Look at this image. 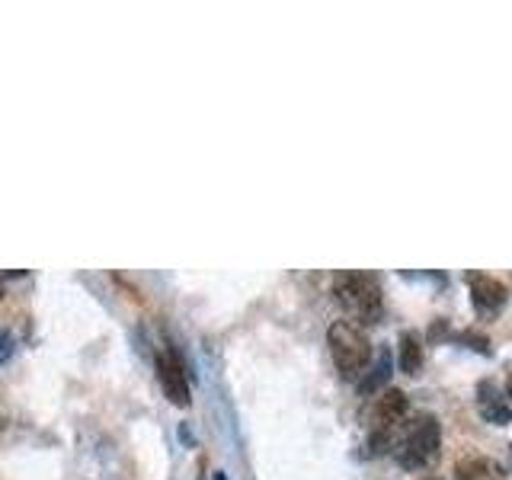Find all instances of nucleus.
Instances as JSON below:
<instances>
[{
	"instance_id": "4",
	"label": "nucleus",
	"mask_w": 512,
	"mask_h": 480,
	"mask_svg": "<svg viewBox=\"0 0 512 480\" xmlns=\"http://www.w3.org/2000/svg\"><path fill=\"white\" fill-rule=\"evenodd\" d=\"M407 420H410L407 394L397 388L381 391L372 407V426H368V445H372V452L381 455V452H388V448H394Z\"/></svg>"
},
{
	"instance_id": "2",
	"label": "nucleus",
	"mask_w": 512,
	"mask_h": 480,
	"mask_svg": "<svg viewBox=\"0 0 512 480\" xmlns=\"http://www.w3.org/2000/svg\"><path fill=\"white\" fill-rule=\"evenodd\" d=\"M439 445H442L439 420L432 413H420L404 426V432H400V439L394 445V458H397L400 468L420 471L439 458Z\"/></svg>"
},
{
	"instance_id": "8",
	"label": "nucleus",
	"mask_w": 512,
	"mask_h": 480,
	"mask_svg": "<svg viewBox=\"0 0 512 480\" xmlns=\"http://www.w3.org/2000/svg\"><path fill=\"white\" fill-rule=\"evenodd\" d=\"M455 480H503V468L493 458L471 455V458L458 461Z\"/></svg>"
},
{
	"instance_id": "10",
	"label": "nucleus",
	"mask_w": 512,
	"mask_h": 480,
	"mask_svg": "<svg viewBox=\"0 0 512 480\" xmlns=\"http://www.w3.org/2000/svg\"><path fill=\"white\" fill-rule=\"evenodd\" d=\"M388 375H391V352L384 349L381 356H378V365L372 368V375H365V378L359 381V391H362V394H372L375 388H381V384L388 381Z\"/></svg>"
},
{
	"instance_id": "5",
	"label": "nucleus",
	"mask_w": 512,
	"mask_h": 480,
	"mask_svg": "<svg viewBox=\"0 0 512 480\" xmlns=\"http://www.w3.org/2000/svg\"><path fill=\"white\" fill-rule=\"evenodd\" d=\"M468 288H471L474 314L480 320H493L503 314L506 301H509V288L503 279L487 276V272H468Z\"/></svg>"
},
{
	"instance_id": "12",
	"label": "nucleus",
	"mask_w": 512,
	"mask_h": 480,
	"mask_svg": "<svg viewBox=\"0 0 512 480\" xmlns=\"http://www.w3.org/2000/svg\"><path fill=\"white\" fill-rule=\"evenodd\" d=\"M506 397H512V372H509V381H506Z\"/></svg>"
},
{
	"instance_id": "9",
	"label": "nucleus",
	"mask_w": 512,
	"mask_h": 480,
	"mask_svg": "<svg viewBox=\"0 0 512 480\" xmlns=\"http://www.w3.org/2000/svg\"><path fill=\"white\" fill-rule=\"evenodd\" d=\"M400 368H404L407 375H416L423 368V340H420V333H413V330H404L400 333Z\"/></svg>"
},
{
	"instance_id": "13",
	"label": "nucleus",
	"mask_w": 512,
	"mask_h": 480,
	"mask_svg": "<svg viewBox=\"0 0 512 480\" xmlns=\"http://www.w3.org/2000/svg\"><path fill=\"white\" fill-rule=\"evenodd\" d=\"M215 480H228V477H224V471H218V474H215Z\"/></svg>"
},
{
	"instance_id": "6",
	"label": "nucleus",
	"mask_w": 512,
	"mask_h": 480,
	"mask_svg": "<svg viewBox=\"0 0 512 480\" xmlns=\"http://www.w3.org/2000/svg\"><path fill=\"white\" fill-rule=\"evenodd\" d=\"M157 378H160V388H164V394L173 400L176 407H189V397H192L189 375H186V368L173 349L157 352Z\"/></svg>"
},
{
	"instance_id": "3",
	"label": "nucleus",
	"mask_w": 512,
	"mask_h": 480,
	"mask_svg": "<svg viewBox=\"0 0 512 480\" xmlns=\"http://www.w3.org/2000/svg\"><path fill=\"white\" fill-rule=\"evenodd\" d=\"M327 343H330V356L346 381H356L365 375L368 362H372V340H368V333L359 324L336 320L327 330Z\"/></svg>"
},
{
	"instance_id": "15",
	"label": "nucleus",
	"mask_w": 512,
	"mask_h": 480,
	"mask_svg": "<svg viewBox=\"0 0 512 480\" xmlns=\"http://www.w3.org/2000/svg\"><path fill=\"white\" fill-rule=\"evenodd\" d=\"M0 295H4V288H0Z\"/></svg>"
},
{
	"instance_id": "7",
	"label": "nucleus",
	"mask_w": 512,
	"mask_h": 480,
	"mask_svg": "<svg viewBox=\"0 0 512 480\" xmlns=\"http://www.w3.org/2000/svg\"><path fill=\"white\" fill-rule=\"evenodd\" d=\"M477 413L493 426L512 423V404L500 394V388H496L493 381H480L477 384Z\"/></svg>"
},
{
	"instance_id": "11",
	"label": "nucleus",
	"mask_w": 512,
	"mask_h": 480,
	"mask_svg": "<svg viewBox=\"0 0 512 480\" xmlns=\"http://www.w3.org/2000/svg\"><path fill=\"white\" fill-rule=\"evenodd\" d=\"M13 356V336L7 330H0V365Z\"/></svg>"
},
{
	"instance_id": "1",
	"label": "nucleus",
	"mask_w": 512,
	"mask_h": 480,
	"mask_svg": "<svg viewBox=\"0 0 512 480\" xmlns=\"http://www.w3.org/2000/svg\"><path fill=\"white\" fill-rule=\"evenodd\" d=\"M333 295L340 301V308L352 317V324H359V327L378 324L384 314V295L372 272H359V269L336 272Z\"/></svg>"
},
{
	"instance_id": "14",
	"label": "nucleus",
	"mask_w": 512,
	"mask_h": 480,
	"mask_svg": "<svg viewBox=\"0 0 512 480\" xmlns=\"http://www.w3.org/2000/svg\"><path fill=\"white\" fill-rule=\"evenodd\" d=\"M423 480H439V477H423Z\"/></svg>"
}]
</instances>
